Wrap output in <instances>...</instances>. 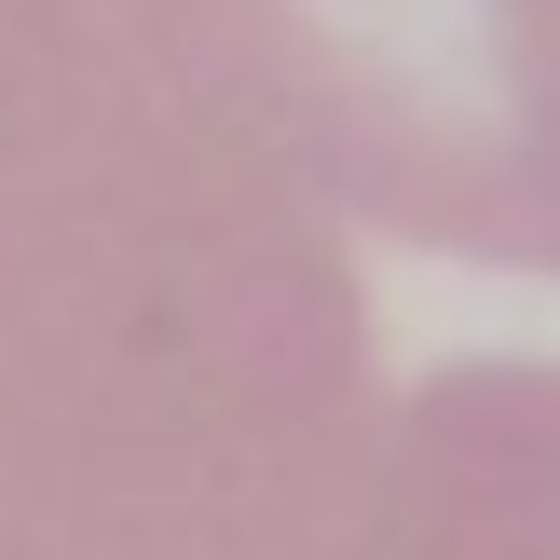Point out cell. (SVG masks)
Returning <instances> with one entry per match:
<instances>
[{
    "mask_svg": "<svg viewBox=\"0 0 560 560\" xmlns=\"http://www.w3.org/2000/svg\"><path fill=\"white\" fill-rule=\"evenodd\" d=\"M0 560H560V370H383L124 0H0Z\"/></svg>",
    "mask_w": 560,
    "mask_h": 560,
    "instance_id": "6da1fadb",
    "label": "cell"
},
{
    "mask_svg": "<svg viewBox=\"0 0 560 560\" xmlns=\"http://www.w3.org/2000/svg\"><path fill=\"white\" fill-rule=\"evenodd\" d=\"M328 219L560 273V0H124Z\"/></svg>",
    "mask_w": 560,
    "mask_h": 560,
    "instance_id": "7a4b0ae2",
    "label": "cell"
}]
</instances>
